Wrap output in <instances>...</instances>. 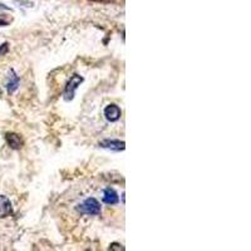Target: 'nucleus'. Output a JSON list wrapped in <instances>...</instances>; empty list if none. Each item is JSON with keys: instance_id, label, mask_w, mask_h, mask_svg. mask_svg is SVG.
Segmentation results:
<instances>
[{"instance_id": "nucleus-1", "label": "nucleus", "mask_w": 251, "mask_h": 251, "mask_svg": "<svg viewBox=\"0 0 251 251\" xmlns=\"http://www.w3.org/2000/svg\"><path fill=\"white\" fill-rule=\"evenodd\" d=\"M77 211L80 215H88V216H98L102 211L100 203L97 199L89 197L87 200L83 201L82 203L77 206Z\"/></svg>"}, {"instance_id": "nucleus-2", "label": "nucleus", "mask_w": 251, "mask_h": 251, "mask_svg": "<svg viewBox=\"0 0 251 251\" xmlns=\"http://www.w3.org/2000/svg\"><path fill=\"white\" fill-rule=\"evenodd\" d=\"M83 83V77H80L79 75H73L71 77V79L67 82L66 88L63 92V97L66 100H72L75 98V93L78 89V87Z\"/></svg>"}, {"instance_id": "nucleus-3", "label": "nucleus", "mask_w": 251, "mask_h": 251, "mask_svg": "<svg viewBox=\"0 0 251 251\" xmlns=\"http://www.w3.org/2000/svg\"><path fill=\"white\" fill-rule=\"evenodd\" d=\"M121 114H122V111L117 104H109L104 108V117L109 122H117L121 118Z\"/></svg>"}, {"instance_id": "nucleus-4", "label": "nucleus", "mask_w": 251, "mask_h": 251, "mask_svg": "<svg viewBox=\"0 0 251 251\" xmlns=\"http://www.w3.org/2000/svg\"><path fill=\"white\" fill-rule=\"evenodd\" d=\"M100 147H103V149L112 150V151H123V150H125V147H126L125 142H123V141L109 140V138L100 141Z\"/></svg>"}, {"instance_id": "nucleus-5", "label": "nucleus", "mask_w": 251, "mask_h": 251, "mask_svg": "<svg viewBox=\"0 0 251 251\" xmlns=\"http://www.w3.org/2000/svg\"><path fill=\"white\" fill-rule=\"evenodd\" d=\"M13 212L12 202L6 196L0 195V219L10 216Z\"/></svg>"}, {"instance_id": "nucleus-6", "label": "nucleus", "mask_w": 251, "mask_h": 251, "mask_svg": "<svg viewBox=\"0 0 251 251\" xmlns=\"http://www.w3.org/2000/svg\"><path fill=\"white\" fill-rule=\"evenodd\" d=\"M103 202L107 205H117L120 202V197L118 194L114 191L113 188L108 187L103 191Z\"/></svg>"}, {"instance_id": "nucleus-7", "label": "nucleus", "mask_w": 251, "mask_h": 251, "mask_svg": "<svg viewBox=\"0 0 251 251\" xmlns=\"http://www.w3.org/2000/svg\"><path fill=\"white\" fill-rule=\"evenodd\" d=\"M6 143L9 145V147L13 150H20L23 147V140L20 137L19 134L17 133H6L5 134Z\"/></svg>"}, {"instance_id": "nucleus-8", "label": "nucleus", "mask_w": 251, "mask_h": 251, "mask_svg": "<svg viewBox=\"0 0 251 251\" xmlns=\"http://www.w3.org/2000/svg\"><path fill=\"white\" fill-rule=\"evenodd\" d=\"M19 77L14 73V71H10V75H9V79L6 82V89H8V93L12 94L14 93L15 91L19 87Z\"/></svg>"}, {"instance_id": "nucleus-9", "label": "nucleus", "mask_w": 251, "mask_h": 251, "mask_svg": "<svg viewBox=\"0 0 251 251\" xmlns=\"http://www.w3.org/2000/svg\"><path fill=\"white\" fill-rule=\"evenodd\" d=\"M12 22V18L8 17V15L3 14V13H0V26H6L10 24Z\"/></svg>"}, {"instance_id": "nucleus-10", "label": "nucleus", "mask_w": 251, "mask_h": 251, "mask_svg": "<svg viewBox=\"0 0 251 251\" xmlns=\"http://www.w3.org/2000/svg\"><path fill=\"white\" fill-rule=\"evenodd\" d=\"M9 44L8 43H4L0 46V55H5L6 53L9 51Z\"/></svg>"}, {"instance_id": "nucleus-11", "label": "nucleus", "mask_w": 251, "mask_h": 251, "mask_svg": "<svg viewBox=\"0 0 251 251\" xmlns=\"http://www.w3.org/2000/svg\"><path fill=\"white\" fill-rule=\"evenodd\" d=\"M109 250H125V248H123L122 245H120V244H112L111 246H109Z\"/></svg>"}, {"instance_id": "nucleus-12", "label": "nucleus", "mask_w": 251, "mask_h": 251, "mask_svg": "<svg viewBox=\"0 0 251 251\" xmlns=\"http://www.w3.org/2000/svg\"><path fill=\"white\" fill-rule=\"evenodd\" d=\"M92 1H98V3H111L113 0H92Z\"/></svg>"}, {"instance_id": "nucleus-13", "label": "nucleus", "mask_w": 251, "mask_h": 251, "mask_svg": "<svg viewBox=\"0 0 251 251\" xmlns=\"http://www.w3.org/2000/svg\"><path fill=\"white\" fill-rule=\"evenodd\" d=\"M0 94H1V89H0Z\"/></svg>"}]
</instances>
